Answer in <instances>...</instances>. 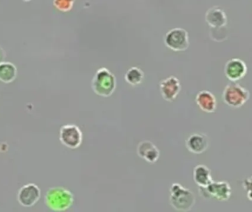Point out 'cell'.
<instances>
[{
    "label": "cell",
    "mask_w": 252,
    "mask_h": 212,
    "mask_svg": "<svg viewBox=\"0 0 252 212\" xmlns=\"http://www.w3.org/2000/svg\"><path fill=\"white\" fill-rule=\"evenodd\" d=\"M199 193L205 199L227 201L232 195V188L226 182H213L205 187H199Z\"/></svg>",
    "instance_id": "cell-5"
},
{
    "label": "cell",
    "mask_w": 252,
    "mask_h": 212,
    "mask_svg": "<svg viewBox=\"0 0 252 212\" xmlns=\"http://www.w3.org/2000/svg\"><path fill=\"white\" fill-rule=\"evenodd\" d=\"M170 193V205L177 211L188 212L195 205V197L193 192L180 183H173Z\"/></svg>",
    "instance_id": "cell-3"
},
{
    "label": "cell",
    "mask_w": 252,
    "mask_h": 212,
    "mask_svg": "<svg viewBox=\"0 0 252 212\" xmlns=\"http://www.w3.org/2000/svg\"><path fill=\"white\" fill-rule=\"evenodd\" d=\"M41 190L37 185L28 183L22 186L17 194V201L22 207H32L39 201Z\"/></svg>",
    "instance_id": "cell-8"
},
{
    "label": "cell",
    "mask_w": 252,
    "mask_h": 212,
    "mask_svg": "<svg viewBox=\"0 0 252 212\" xmlns=\"http://www.w3.org/2000/svg\"><path fill=\"white\" fill-rule=\"evenodd\" d=\"M195 103L204 112L214 113L217 108V100L213 93L207 90L199 91L195 97Z\"/></svg>",
    "instance_id": "cell-14"
},
{
    "label": "cell",
    "mask_w": 252,
    "mask_h": 212,
    "mask_svg": "<svg viewBox=\"0 0 252 212\" xmlns=\"http://www.w3.org/2000/svg\"><path fill=\"white\" fill-rule=\"evenodd\" d=\"M59 139L62 145L66 148L77 149L82 144L83 133L76 124H65L61 127Z\"/></svg>",
    "instance_id": "cell-7"
},
{
    "label": "cell",
    "mask_w": 252,
    "mask_h": 212,
    "mask_svg": "<svg viewBox=\"0 0 252 212\" xmlns=\"http://www.w3.org/2000/svg\"><path fill=\"white\" fill-rule=\"evenodd\" d=\"M205 20L212 28L220 29L227 24V16L221 7L213 6L206 13Z\"/></svg>",
    "instance_id": "cell-11"
},
{
    "label": "cell",
    "mask_w": 252,
    "mask_h": 212,
    "mask_svg": "<svg viewBox=\"0 0 252 212\" xmlns=\"http://www.w3.org/2000/svg\"><path fill=\"white\" fill-rule=\"evenodd\" d=\"M250 97L249 90L235 82L228 84L222 94L223 101L233 108H241L250 100Z\"/></svg>",
    "instance_id": "cell-4"
},
{
    "label": "cell",
    "mask_w": 252,
    "mask_h": 212,
    "mask_svg": "<svg viewBox=\"0 0 252 212\" xmlns=\"http://www.w3.org/2000/svg\"><path fill=\"white\" fill-rule=\"evenodd\" d=\"M44 203L52 211L63 212L69 210L74 203V195L66 188L52 187L44 196Z\"/></svg>",
    "instance_id": "cell-1"
},
{
    "label": "cell",
    "mask_w": 252,
    "mask_h": 212,
    "mask_svg": "<svg viewBox=\"0 0 252 212\" xmlns=\"http://www.w3.org/2000/svg\"><path fill=\"white\" fill-rule=\"evenodd\" d=\"M186 147L192 153L197 155L203 153L208 148V137L204 133H193L187 139Z\"/></svg>",
    "instance_id": "cell-12"
},
{
    "label": "cell",
    "mask_w": 252,
    "mask_h": 212,
    "mask_svg": "<svg viewBox=\"0 0 252 212\" xmlns=\"http://www.w3.org/2000/svg\"><path fill=\"white\" fill-rule=\"evenodd\" d=\"M248 68L244 61L240 59H232L226 62L224 74L226 78L232 82H237L247 75Z\"/></svg>",
    "instance_id": "cell-9"
},
{
    "label": "cell",
    "mask_w": 252,
    "mask_h": 212,
    "mask_svg": "<svg viewBox=\"0 0 252 212\" xmlns=\"http://www.w3.org/2000/svg\"><path fill=\"white\" fill-rule=\"evenodd\" d=\"M193 180L199 187H205L213 182L211 170L204 164L197 165L194 168Z\"/></svg>",
    "instance_id": "cell-15"
},
{
    "label": "cell",
    "mask_w": 252,
    "mask_h": 212,
    "mask_svg": "<svg viewBox=\"0 0 252 212\" xmlns=\"http://www.w3.org/2000/svg\"><path fill=\"white\" fill-rule=\"evenodd\" d=\"M181 84L176 77L170 76L162 80L159 84L160 93L165 101L172 102L181 91Z\"/></svg>",
    "instance_id": "cell-10"
},
{
    "label": "cell",
    "mask_w": 252,
    "mask_h": 212,
    "mask_svg": "<svg viewBox=\"0 0 252 212\" xmlns=\"http://www.w3.org/2000/svg\"><path fill=\"white\" fill-rule=\"evenodd\" d=\"M117 81L115 75L106 68H100L94 74L92 81V88L97 95L109 97L116 90Z\"/></svg>",
    "instance_id": "cell-2"
},
{
    "label": "cell",
    "mask_w": 252,
    "mask_h": 212,
    "mask_svg": "<svg viewBox=\"0 0 252 212\" xmlns=\"http://www.w3.org/2000/svg\"><path fill=\"white\" fill-rule=\"evenodd\" d=\"M75 0H53V5L61 12L70 11L73 7Z\"/></svg>",
    "instance_id": "cell-18"
},
{
    "label": "cell",
    "mask_w": 252,
    "mask_h": 212,
    "mask_svg": "<svg viewBox=\"0 0 252 212\" xmlns=\"http://www.w3.org/2000/svg\"><path fill=\"white\" fill-rule=\"evenodd\" d=\"M251 178H252V177H251Z\"/></svg>",
    "instance_id": "cell-22"
},
{
    "label": "cell",
    "mask_w": 252,
    "mask_h": 212,
    "mask_svg": "<svg viewBox=\"0 0 252 212\" xmlns=\"http://www.w3.org/2000/svg\"><path fill=\"white\" fill-rule=\"evenodd\" d=\"M137 155L147 162L154 163L158 161L160 152L157 147L150 141H142L137 146Z\"/></svg>",
    "instance_id": "cell-13"
},
{
    "label": "cell",
    "mask_w": 252,
    "mask_h": 212,
    "mask_svg": "<svg viewBox=\"0 0 252 212\" xmlns=\"http://www.w3.org/2000/svg\"><path fill=\"white\" fill-rule=\"evenodd\" d=\"M166 47L175 52L185 51L189 46V34L183 28H173L164 35Z\"/></svg>",
    "instance_id": "cell-6"
},
{
    "label": "cell",
    "mask_w": 252,
    "mask_h": 212,
    "mask_svg": "<svg viewBox=\"0 0 252 212\" xmlns=\"http://www.w3.org/2000/svg\"><path fill=\"white\" fill-rule=\"evenodd\" d=\"M247 198H249L250 201H252V190L248 191V192H247Z\"/></svg>",
    "instance_id": "cell-21"
},
{
    "label": "cell",
    "mask_w": 252,
    "mask_h": 212,
    "mask_svg": "<svg viewBox=\"0 0 252 212\" xmlns=\"http://www.w3.org/2000/svg\"><path fill=\"white\" fill-rule=\"evenodd\" d=\"M144 78H145L144 72H142V69L136 67V66L130 68L125 75L126 82L129 85L133 86V87H136V86L142 84Z\"/></svg>",
    "instance_id": "cell-17"
},
{
    "label": "cell",
    "mask_w": 252,
    "mask_h": 212,
    "mask_svg": "<svg viewBox=\"0 0 252 212\" xmlns=\"http://www.w3.org/2000/svg\"><path fill=\"white\" fill-rule=\"evenodd\" d=\"M244 187L246 190L248 192V191L252 190V179L250 178V179H247V180L244 181Z\"/></svg>",
    "instance_id": "cell-19"
},
{
    "label": "cell",
    "mask_w": 252,
    "mask_h": 212,
    "mask_svg": "<svg viewBox=\"0 0 252 212\" xmlns=\"http://www.w3.org/2000/svg\"><path fill=\"white\" fill-rule=\"evenodd\" d=\"M6 57V53L2 47H0V63L4 62Z\"/></svg>",
    "instance_id": "cell-20"
},
{
    "label": "cell",
    "mask_w": 252,
    "mask_h": 212,
    "mask_svg": "<svg viewBox=\"0 0 252 212\" xmlns=\"http://www.w3.org/2000/svg\"><path fill=\"white\" fill-rule=\"evenodd\" d=\"M17 77V68L10 62L0 63V81L4 84H10Z\"/></svg>",
    "instance_id": "cell-16"
}]
</instances>
